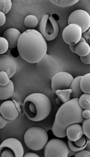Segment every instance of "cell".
<instances>
[{"label":"cell","mask_w":90,"mask_h":157,"mask_svg":"<svg viewBox=\"0 0 90 157\" xmlns=\"http://www.w3.org/2000/svg\"><path fill=\"white\" fill-rule=\"evenodd\" d=\"M17 48L24 61L29 63H36L40 62L46 54L47 43L40 32L28 29L20 36Z\"/></svg>","instance_id":"obj_1"},{"label":"cell","mask_w":90,"mask_h":157,"mask_svg":"<svg viewBox=\"0 0 90 157\" xmlns=\"http://www.w3.org/2000/svg\"><path fill=\"white\" fill-rule=\"evenodd\" d=\"M23 106L27 117L33 121L45 119L52 109L50 100L45 94L41 93H32L27 97Z\"/></svg>","instance_id":"obj_2"},{"label":"cell","mask_w":90,"mask_h":157,"mask_svg":"<svg viewBox=\"0 0 90 157\" xmlns=\"http://www.w3.org/2000/svg\"><path fill=\"white\" fill-rule=\"evenodd\" d=\"M83 109L80 107L78 98H73L64 103L59 109L55 116V121L59 127L67 128L69 125L74 123H81Z\"/></svg>","instance_id":"obj_3"},{"label":"cell","mask_w":90,"mask_h":157,"mask_svg":"<svg viewBox=\"0 0 90 157\" xmlns=\"http://www.w3.org/2000/svg\"><path fill=\"white\" fill-rule=\"evenodd\" d=\"M49 140L47 133L44 129L33 127L28 129L24 134L25 145L31 150L39 151L43 149Z\"/></svg>","instance_id":"obj_4"},{"label":"cell","mask_w":90,"mask_h":157,"mask_svg":"<svg viewBox=\"0 0 90 157\" xmlns=\"http://www.w3.org/2000/svg\"><path fill=\"white\" fill-rule=\"evenodd\" d=\"M39 30L45 40L50 41L56 38L59 32V27L52 16L45 14L40 21Z\"/></svg>","instance_id":"obj_5"},{"label":"cell","mask_w":90,"mask_h":157,"mask_svg":"<svg viewBox=\"0 0 90 157\" xmlns=\"http://www.w3.org/2000/svg\"><path fill=\"white\" fill-rule=\"evenodd\" d=\"M69 150L67 144L59 139H53L47 142L44 147L45 157H67Z\"/></svg>","instance_id":"obj_6"},{"label":"cell","mask_w":90,"mask_h":157,"mask_svg":"<svg viewBox=\"0 0 90 157\" xmlns=\"http://www.w3.org/2000/svg\"><path fill=\"white\" fill-rule=\"evenodd\" d=\"M24 149L18 140L10 138L0 145V157H23Z\"/></svg>","instance_id":"obj_7"},{"label":"cell","mask_w":90,"mask_h":157,"mask_svg":"<svg viewBox=\"0 0 90 157\" xmlns=\"http://www.w3.org/2000/svg\"><path fill=\"white\" fill-rule=\"evenodd\" d=\"M68 23L75 24L78 25L82 29V32H86L90 27V15L86 11L77 10L72 12L69 15Z\"/></svg>","instance_id":"obj_8"},{"label":"cell","mask_w":90,"mask_h":157,"mask_svg":"<svg viewBox=\"0 0 90 157\" xmlns=\"http://www.w3.org/2000/svg\"><path fill=\"white\" fill-rule=\"evenodd\" d=\"M21 108L15 100L5 101L0 106L1 115L9 121L16 119L20 114Z\"/></svg>","instance_id":"obj_9"},{"label":"cell","mask_w":90,"mask_h":157,"mask_svg":"<svg viewBox=\"0 0 90 157\" xmlns=\"http://www.w3.org/2000/svg\"><path fill=\"white\" fill-rule=\"evenodd\" d=\"M71 74L66 72H60L54 75L51 80V88L54 92L57 90L69 89L73 80Z\"/></svg>","instance_id":"obj_10"},{"label":"cell","mask_w":90,"mask_h":157,"mask_svg":"<svg viewBox=\"0 0 90 157\" xmlns=\"http://www.w3.org/2000/svg\"><path fill=\"white\" fill-rule=\"evenodd\" d=\"M82 29L75 24H70L65 27L62 36L63 40L68 45H76L78 43L82 37Z\"/></svg>","instance_id":"obj_11"},{"label":"cell","mask_w":90,"mask_h":157,"mask_svg":"<svg viewBox=\"0 0 90 157\" xmlns=\"http://www.w3.org/2000/svg\"><path fill=\"white\" fill-rule=\"evenodd\" d=\"M17 64L14 59L6 54L0 55V72H6L10 78L15 75Z\"/></svg>","instance_id":"obj_12"},{"label":"cell","mask_w":90,"mask_h":157,"mask_svg":"<svg viewBox=\"0 0 90 157\" xmlns=\"http://www.w3.org/2000/svg\"><path fill=\"white\" fill-rule=\"evenodd\" d=\"M22 33L17 29L10 28L6 30L3 34V37L9 43V48H15L17 47L18 40Z\"/></svg>","instance_id":"obj_13"},{"label":"cell","mask_w":90,"mask_h":157,"mask_svg":"<svg viewBox=\"0 0 90 157\" xmlns=\"http://www.w3.org/2000/svg\"><path fill=\"white\" fill-rule=\"evenodd\" d=\"M66 135L69 140L74 141L83 136L82 125L79 123H74L69 125L66 128Z\"/></svg>","instance_id":"obj_14"},{"label":"cell","mask_w":90,"mask_h":157,"mask_svg":"<svg viewBox=\"0 0 90 157\" xmlns=\"http://www.w3.org/2000/svg\"><path fill=\"white\" fill-rule=\"evenodd\" d=\"M87 143V139L85 137L82 136L80 139L74 141H72L68 140V145L69 148L71 151L77 153L86 149Z\"/></svg>","instance_id":"obj_15"},{"label":"cell","mask_w":90,"mask_h":157,"mask_svg":"<svg viewBox=\"0 0 90 157\" xmlns=\"http://www.w3.org/2000/svg\"><path fill=\"white\" fill-rule=\"evenodd\" d=\"M14 92V85L11 80L6 86H0V100H7Z\"/></svg>","instance_id":"obj_16"},{"label":"cell","mask_w":90,"mask_h":157,"mask_svg":"<svg viewBox=\"0 0 90 157\" xmlns=\"http://www.w3.org/2000/svg\"><path fill=\"white\" fill-rule=\"evenodd\" d=\"M82 76H79L74 78L70 86L69 89L72 90L71 96L73 98H79L80 96L83 94L82 90L80 88V80Z\"/></svg>","instance_id":"obj_17"},{"label":"cell","mask_w":90,"mask_h":157,"mask_svg":"<svg viewBox=\"0 0 90 157\" xmlns=\"http://www.w3.org/2000/svg\"><path fill=\"white\" fill-rule=\"evenodd\" d=\"M90 53V47L86 42H78L76 44V54L80 57H85Z\"/></svg>","instance_id":"obj_18"},{"label":"cell","mask_w":90,"mask_h":157,"mask_svg":"<svg viewBox=\"0 0 90 157\" xmlns=\"http://www.w3.org/2000/svg\"><path fill=\"white\" fill-rule=\"evenodd\" d=\"M90 74L84 75L80 80V88L83 93L90 94Z\"/></svg>","instance_id":"obj_19"},{"label":"cell","mask_w":90,"mask_h":157,"mask_svg":"<svg viewBox=\"0 0 90 157\" xmlns=\"http://www.w3.org/2000/svg\"><path fill=\"white\" fill-rule=\"evenodd\" d=\"M72 90L70 89H64V90H57L55 93L58 98L61 100V102L64 104L69 101L71 96Z\"/></svg>","instance_id":"obj_20"},{"label":"cell","mask_w":90,"mask_h":157,"mask_svg":"<svg viewBox=\"0 0 90 157\" xmlns=\"http://www.w3.org/2000/svg\"><path fill=\"white\" fill-rule=\"evenodd\" d=\"M38 24V18L35 15H27L24 19V25L29 29H33L36 28Z\"/></svg>","instance_id":"obj_21"},{"label":"cell","mask_w":90,"mask_h":157,"mask_svg":"<svg viewBox=\"0 0 90 157\" xmlns=\"http://www.w3.org/2000/svg\"><path fill=\"white\" fill-rule=\"evenodd\" d=\"M78 103L83 110H90V94H82L78 98Z\"/></svg>","instance_id":"obj_22"},{"label":"cell","mask_w":90,"mask_h":157,"mask_svg":"<svg viewBox=\"0 0 90 157\" xmlns=\"http://www.w3.org/2000/svg\"><path fill=\"white\" fill-rule=\"evenodd\" d=\"M52 131L54 136L59 138H64L67 137L66 128H61L60 127H59L55 121H54L53 123V125L52 127Z\"/></svg>","instance_id":"obj_23"},{"label":"cell","mask_w":90,"mask_h":157,"mask_svg":"<svg viewBox=\"0 0 90 157\" xmlns=\"http://www.w3.org/2000/svg\"><path fill=\"white\" fill-rule=\"evenodd\" d=\"M51 2L60 7H69L77 4L78 0H51Z\"/></svg>","instance_id":"obj_24"},{"label":"cell","mask_w":90,"mask_h":157,"mask_svg":"<svg viewBox=\"0 0 90 157\" xmlns=\"http://www.w3.org/2000/svg\"><path fill=\"white\" fill-rule=\"evenodd\" d=\"M12 7L11 0H0V11L5 14H7Z\"/></svg>","instance_id":"obj_25"},{"label":"cell","mask_w":90,"mask_h":157,"mask_svg":"<svg viewBox=\"0 0 90 157\" xmlns=\"http://www.w3.org/2000/svg\"><path fill=\"white\" fill-rule=\"evenodd\" d=\"M82 128L83 135H85L87 139H90V118L83 120Z\"/></svg>","instance_id":"obj_26"},{"label":"cell","mask_w":90,"mask_h":157,"mask_svg":"<svg viewBox=\"0 0 90 157\" xmlns=\"http://www.w3.org/2000/svg\"><path fill=\"white\" fill-rule=\"evenodd\" d=\"M9 49V43L3 37H0V55L4 54Z\"/></svg>","instance_id":"obj_27"},{"label":"cell","mask_w":90,"mask_h":157,"mask_svg":"<svg viewBox=\"0 0 90 157\" xmlns=\"http://www.w3.org/2000/svg\"><path fill=\"white\" fill-rule=\"evenodd\" d=\"M10 80V79L6 72H0V86H6L9 84Z\"/></svg>","instance_id":"obj_28"},{"label":"cell","mask_w":90,"mask_h":157,"mask_svg":"<svg viewBox=\"0 0 90 157\" xmlns=\"http://www.w3.org/2000/svg\"><path fill=\"white\" fill-rule=\"evenodd\" d=\"M75 157H90V151L85 150H81L78 152H77V153L74 155Z\"/></svg>","instance_id":"obj_29"},{"label":"cell","mask_w":90,"mask_h":157,"mask_svg":"<svg viewBox=\"0 0 90 157\" xmlns=\"http://www.w3.org/2000/svg\"><path fill=\"white\" fill-rule=\"evenodd\" d=\"M82 37L86 40L87 43H90V30L88 29L86 32H83L82 33Z\"/></svg>","instance_id":"obj_30"},{"label":"cell","mask_w":90,"mask_h":157,"mask_svg":"<svg viewBox=\"0 0 90 157\" xmlns=\"http://www.w3.org/2000/svg\"><path fill=\"white\" fill-rule=\"evenodd\" d=\"M7 120L3 117L2 115H0V129L3 128L7 124Z\"/></svg>","instance_id":"obj_31"},{"label":"cell","mask_w":90,"mask_h":157,"mask_svg":"<svg viewBox=\"0 0 90 157\" xmlns=\"http://www.w3.org/2000/svg\"><path fill=\"white\" fill-rule=\"evenodd\" d=\"M80 59L83 63L86 64H90V53L85 57H81Z\"/></svg>","instance_id":"obj_32"},{"label":"cell","mask_w":90,"mask_h":157,"mask_svg":"<svg viewBox=\"0 0 90 157\" xmlns=\"http://www.w3.org/2000/svg\"><path fill=\"white\" fill-rule=\"evenodd\" d=\"M6 15L2 12L0 11V27L5 25V23H6Z\"/></svg>","instance_id":"obj_33"},{"label":"cell","mask_w":90,"mask_h":157,"mask_svg":"<svg viewBox=\"0 0 90 157\" xmlns=\"http://www.w3.org/2000/svg\"><path fill=\"white\" fill-rule=\"evenodd\" d=\"M82 117L85 119L90 118V110L88 109H85L82 111Z\"/></svg>","instance_id":"obj_34"},{"label":"cell","mask_w":90,"mask_h":157,"mask_svg":"<svg viewBox=\"0 0 90 157\" xmlns=\"http://www.w3.org/2000/svg\"><path fill=\"white\" fill-rule=\"evenodd\" d=\"M23 157H40V155L34 153H28L24 154Z\"/></svg>","instance_id":"obj_35"},{"label":"cell","mask_w":90,"mask_h":157,"mask_svg":"<svg viewBox=\"0 0 90 157\" xmlns=\"http://www.w3.org/2000/svg\"><path fill=\"white\" fill-rule=\"evenodd\" d=\"M76 45H69L70 49L73 53H76Z\"/></svg>","instance_id":"obj_36"},{"label":"cell","mask_w":90,"mask_h":157,"mask_svg":"<svg viewBox=\"0 0 90 157\" xmlns=\"http://www.w3.org/2000/svg\"><path fill=\"white\" fill-rule=\"evenodd\" d=\"M86 148L88 151H90V140L89 139H87V143L86 147Z\"/></svg>","instance_id":"obj_37"},{"label":"cell","mask_w":90,"mask_h":157,"mask_svg":"<svg viewBox=\"0 0 90 157\" xmlns=\"http://www.w3.org/2000/svg\"><path fill=\"white\" fill-rule=\"evenodd\" d=\"M79 42H86V40L84 38H83L82 37H81V39L79 40Z\"/></svg>","instance_id":"obj_38"},{"label":"cell","mask_w":90,"mask_h":157,"mask_svg":"<svg viewBox=\"0 0 90 157\" xmlns=\"http://www.w3.org/2000/svg\"><path fill=\"white\" fill-rule=\"evenodd\" d=\"M1 140H0V145H1Z\"/></svg>","instance_id":"obj_39"}]
</instances>
